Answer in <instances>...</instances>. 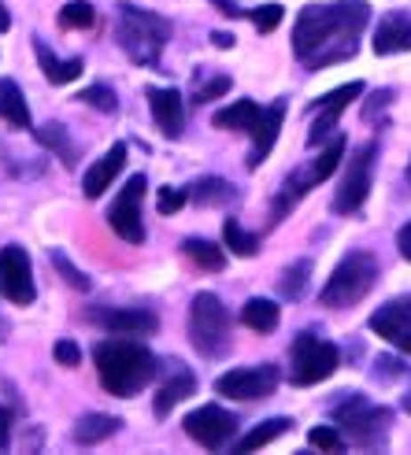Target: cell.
<instances>
[{
	"label": "cell",
	"instance_id": "6da1fadb",
	"mask_svg": "<svg viewBox=\"0 0 411 455\" xmlns=\"http://www.w3.org/2000/svg\"><path fill=\"white\" fill-rule=\"evenodd\" d=\"M371 8L363 0H337V4H311L293 22V52L308 71L345 63L359 52V34L367 30Z\"/></svg>",
	"mask_w": 411,
	"mask_h": 455
},
{
	"label": "cell",
	"instance_id": "7a4b0ae2",
	"mask_svg": "<svg viewBox=\"0 0 411 455\" xmlns=\"http://www.w3.org/2000/svg\"><path fill=\"white\" fill-rule=\"evenodd\" d=\"M93 367L101 374V385L111 396H137L156 378L159 359L141 345V340H101L93 348Z\"/></svg>",
	"mask_w": 411,
	"mask_h": 455
},
{
	"label": "cell",
	"instance_id": "3957f363",
	"mask_svg": "<svg viewBox=\"0 0 411 455\" xmlns=\"http://www.w3.org/2000/svg\"><path fill=\"white\" fill-rule=\"evenodd\" d=\"M116 41L133 63L159 67L167 41H171V22L164 15L145 12V8L130 4V0H123L116 8Z\"/></svg>",
	"mask_w": 411,
	"mask_h": 455
},
{
	"label": "cell",
	"instance_id": "277c9868",
	"mask_svg": "<svg viewBox=\"0 0 411 455\" xmlns=\"http://www.w3.org/2000/svg\"><path fill=\"white\" fill-rule=\"evenodd\" d=\"M330 419L337 422V429L345 434L352 444L359 448H378L390 437V407H378L371 403L363 393H341L334 403H330Z\"/></svg>",
	"mask_w": 411,
	"mask_h": 455
},
{
	"label": "cell",
	"instance_id": "5b68a950",
	"mask_svg": "<svg viewBox=\"0 0 411 455\" xmlns=\"http://www.w3.org/2000/svg\"><path fill=\"white\" fill-rule=\"evenodd\" d=\"M189 340L204 359H222L230 352V311L215 292H197L189 304Z\"/></svg>",
	"mask_w": 411,
	"mask_h": 455
},
{
	"label": "cell",
	"instance_id": "8992f818",
	"mask_svg": "<svg viewBox=\"0 0 411 455\" xmlns=\"http://www.w3.org/2000/svg\"><path fill=\"white\" fill-rule=\"evenodd\" d=\"M378 285V259L371 252H349L334 267L330 282L318 292V304L326 307H352Z\"/></svg>",
	"mask_w": 411,
	"mask_h": 455
},
{
	"label": "cell",
	"instance_id": "52a82bcc",
	"mask_svg": "<svg viewBox=\"0 0 411 455\" xmlns=\"http://www.w3.org/2000/svg\"><path fill=\"white\" fill-rule=\"evenodd\" d=\"M341 156H345V138H334L323 152H318L311 164H304L301 171H293L286 181H282V189H278V196H274V204H270V222H282L286 219V212H293L296 204H301L318 181H326L334 171H337V164H341Z\"/></svg>",
	"mask_w": 411,
	"mask_h": 455
},
{
	"label": "cell",
	"instance_id": "ba28073f",
	"mask_svg": "<svg viewBox=\"0 0 411 455\" xmlns=\"http://www.w3.org/2000/svg\"><path fill=\"white\" fill-rule=\"evenodd\" d=\"M337 367H341L337 345H330V340H323L311 330L293 337V348H289V381L293 385H318Z\"/></svg>",
	"mask_w": 411,
	"mask_h": 455
},
{
	"label": "cell",
	"instance_id": "9c48e42d",
	"mask_svg": "<svg viewBox=\"0 0 411 455\" xmlns=\"http://www.w3.org/2000/svg\"><path fill=\"white\" fill-rule=\"evenodd\" d=\"M375 145H359L349 156V167L341 174V186L334 193V212L337 215H356L371 196V178H375Z\"/></svg>",
	"mask_w": 411,
	"mask_h": 455
},
{
	"label": "cell",
	"instance_id": "30bf717a",
	"mask_svg": "<svg viewBox=\"0 0 411 455\" xmlns=\"http://www.w3.org/2000/svg\"><path fill=\"white\" fill-rule=\"evenodd\" d=\"M145 189H149L145 174H133L126 186L119 189V196L111 200V208H108L111 230H116L126 244H141V241H145V222H141V200H145Z\"/></svg>",
	"mask_w": 411,
	"mask_h": 455
},
{
	"label": "cell",
	"instance_id": "8fae6325",
	"mask_svg": "<svg viewBox=\"0 0 411 455\" xmlns=\"http://www.w3.org/2000/svg\"><path fill=\"white\" fill-rule=\"evenodd\" d=\"M0 297L19 304V307H30L34 297H37L34 263H30V256L22 252L19 244H4V248H0Z\"/></svg>",
	"mask_w": 411,
	"mask_h": 455
},
{
	"label": "cell",
	"instance_id": "7c38bea8",
	"mask_svg": "<svg viewBox=\"0 0 411 455\" xmlns=\"http://www.w3.org/2000/svg\"><path fill=\"white\" fill-rule=\"evenodd\" d=\"M181 426H186V434H189L200 448H208V451L230 448L234 437H238V419H234L230 411H222V407H215V403L189 411Z\"/></svg>",
	"mask_w": 411,
	"mask_h": 455
},
{
	"label": "cell",
	"instance_id": "4fadbf2b",
	"mask_svg": "<svg viewBox=\"0 0 411 455\" xmlns=\"http://www.w3.org/2000/svg\"><path fill=\"white\" fill-rule=\"evenodd\" d=\"M278 389V367H245V371H230L215 381V393L226 400H267Z\"/></svg>",
	"mask_w": 411,
	"mask_h": 455
},
{
	"label": "cell",
	"instance_id": "5bb4252c",
	"mask_svg": "<svg viewBox=\"0 0 411 455\" xmlns=\"http://www.w3.org/2000/svg\"><path fill=\"white\" fill-rule=\"evenodd\" d=\"M356 97H363V82H349V85H337L334 93H326V97H318L308 111L315 116V123H311V130H308V145H318L323 138H330L334 133V126H337V119H341V111H345Z\"/></svg>",
	"mask_w": 411,
	"mask_h": 455
},
{
	"label": "cell",
	"instance_id": "9a60e30c",
	"mask_svg": "<svg viewBox=\"0 0 411 455\" xmlns=\"http://www.w3.org/2000/svg\"><path fill=\"white\" fill-rule=\"evenodd\" d=\"M371 330L390 340L393 348H400L404 355H411V297H397L390 304H382L371 315Z\"/></svg>",
	"mask_w": 411,
	"mask_h": 455
},
{
	"label": "cell",
	"instance_id": "2e32d148",
	"mask_svg": "<svg viewBox=\"0 0 411 455\" xmlns=\"http://www.w3.org/2000/svg\"><path fill=\"white\" fill-rule=\"evenodd\" d=\"M145 97H149V108H152V119H156L159 133L178 141L181 126H186V104H181V93L178 89H164V85H149Z\"/></svg>",
	"mask_w": 411,
	"mask_h": 455
},
{
	"label": "cell",
	"instance_id": "e0dca14e",
	"mask_svg": "<svg viewBox=\"0 0 411 455\" xmlns=\"http://www.w3.org/2000/svg\"><path fill=\"white\" fill-rule=\"evenodd\" d=\"M89 318L97 326H104L108 333H156L159 330V318L141 307H93Z\"/></svg>",
	"mask_w": 411,
	"mask_h": 455
},
{
	"label": "cell",
	"instance_id": "ac0fdd59",
	"mask_svg": "<svg viewBox=\"0 0 411 455\" xmlns=\"http://www.w3.org/2000/svg\"><path fill=\"white\" fill-rule=\"evenodd\" d=\"M193 389H197L193 371L186 367V363L171 359V374H167V381H164V385H159V393H156V400H152L156 419H167L181 400H189V396H193Z\"/></svg>",
	"mask_w": 411,
	"mask_h": 455
},
{
	"label": "cell",
	"instance_id": "d6986e66",
	"mask_svg": "<svg viewBox=\"0 0 411 455\" xmlns=\"http://www.w3.org/2000/svg\"><path fill=\"white\" fill-rule=\"evenodd\" d=\"M123 167H126V145H123V141H116V145H111V148L97 159L93 167H89V171L82 174V193H85L89 200L104 196L111 181H116V178L123 174Z\"/></svg>",
	"mask_w": 411,
	"mask_h": 455
},
{
	"label": "cell",
	"instance_id": "ffe728a7",
	"mask_svg": "<svg viewBox=\"0 0 411 455\" xmlns=\"http://www.w3.org/2000/svg\"><path fill=\"white\" fill-rule=\"evenodd\" d=\"M375 56H397V52H411V12H390L378 30L371 37Z\"/></svg>",
	"mask_w": 411,
	"mask_h": 455
},
{
	"label": "cell",
	"instance_id": "44dd1931",
	"mask_svg": "<svg viewBox=\"0 0 411 455\" xmlns=\"http://www.w3.org/2000/svg\"><path fill=\"white\" fill-rule=\"evenodd\" d=\"M282 119H286V104L278 100V104H270V108H263V116H260V123L253 126V156H248V167H260L263 159L270 156V148H274V141H278V133H282Z\"/></svg>",
	"mask_w": 411,
	"mask_h": 455
},
{
	"label": "cell",
	"instance_id": "7402d4cb",
	"mask_svg": "<svg viewBox=\"0 0 411 455\" xmlns=\"http://www.w3.org/2000/svg\"><path fill=\"white\" fill-rule=\"evenodd\" d=\"M34 52H37V63H41L44 78H49L52 85H71V82H78V78H82V71H85L82 56H75V60H60V56H56V52H52L41 37H34Z\"/></svg>",
	"mask_w": 411,
	"mask_h": 455
},
{
	"label": "cell",
	"instance_id": "603a6c76",
	"mask_svg": "<svg viewBox=\"0 0 411 455\" xmlns=\"http://www.w3.org/2000/svg\"><path fill=\"white\" fill-rule=\"evenodd\" d=\"M0 119H4L8 126H15V130H34L27 97H22V89L12 78H0Z\"/></svg>",
	"mask_w": 411,
	"mask_h": 455
},
{
	"label": "cell",
	"instance_id": "cb8c5ba5",
	"mask_svg": "<svg viewBox=\"0 0 411 455\" xmlns=\"http://www.w3.org/2000/svg\"><path fill=\"white\" fill-rule=\"evenodd\" d=\"M260 116H263V108L256 104V100H234L230 108H222V111H215V126L219 130H238V133H253V126L260 123Z\"/></svg>",
	"mask_w": 411,
	"mask_h": 455
},
{
	"label": "cell",
	"instance_id": "d4e9b609",
	"mask_svg": "<svg viewBox=\"0 0 411 455\" xmlns=\"http://www.w3.org/2000/svg\"><path fill=\"white\" fill-rule=\"evenodd\" d=\"M111 434H119V419L116 415H82L78 419V426H75V444H82V448H93V444H101V441H108Z\"/></svg>",
	"mask_w": 411,
	"mask_h": 455
},
{
	"label": "cell",
	"instance_id": "484cf974",
	"mask_svg": "<svg viewBox=\"0 0 411 455\" xmlns=\"http://www.w3.org/2000/svg\"><path fill=\"white\" fill-rule=\"evenodd\" d=\"M241 323L253 333H274V330H278V323H282V311H278V304H274V300L253 297L245 304V311H241Z\"/></svg>",
	"mask_w": 411,
	"mask_h": 455
},
{
	"label": "cell",
	"instance_id": "4316f807",
	"mask_svg": "<svg viewBox=\"0 0 411 455\" xmlns=\"http://www.w3.org/2000/svg\"><path fill=\"white\" fill-rule=\"evenodd\" d=\"M181 252H186L200 270H222L226 267V252H222V244L208 241V237H186L181 241Z\"/></svg>",
	"mask_w": 411,
	"mask_h": 455
},
{
	"label": "cell",
	"instance_id": "83f0119b",
	"mask_svg": "<svg viewBox=\"0 0 411 455\" xmlns=\"http://www.w3.org/2000/svg\"><path fill=\"white\" fill-rule=\"evenodd\" d=\"M37 141H41L44 148H52V156H60V164H63L67 171H75L78 152H75L71 138H67V126H63V123H49V126H41V130H37Z\"/></svg>",
	"mask_w": 411,
	"mask_h": 455
},
{
	"label": "cell",
	"instance_id": "f1b7e54d",
	"mask_svg": "<svg viewBox=\"0 0 411 455\" xmlns=\"http://www.w3.org/2000/svg\"><path fill=\"white\" fill-rule=\"evenodd\" d=\"M289 429H293V419H267V422H260L256 429H253V434H245L238 444H234V451H256V448H263V444H270V441H278L282 434H289Z\"/></svg>",
	"mask_w": 411,
	"mask_h": 455
},
{
	"label": "cell",
	"instance_id": "f546056e",
	"mask_svg": "<svg viewBox=\"0 0 411 455\" xmlns=\"http://www.w3.org/2000/svg\"><path fill=\"white\" fill-rule=\"evenodd\" d=\"M222 241H226V248H230L234 256H241V259H248V256H256V252H260V237H256V234H248L234 215L222 222Z\"/></svg>",
	"mask_w": 411,
	"mask_h": 455
},
{
	"label": "cell",
	"instance_id": "4dcf8cb0",
	"mask_svg": "<svg viewBox=\"0 0 411 455\" xmlns=\"http://www.w3.org/2000/svg\"><path fill=\"white\" fill-rule=\"evenodd\" d=\"M189 196L200 204V208H212V204H230L238 193L230 189V181H222V178H200V181H193Z\"/></svg>",
	"mask_w": 411,
	"mask_h": 455
},
{
	"label": "cell",
	"instance_id": "1f68e13d",
	"mask_svg": "<svg viewBox=\"0 0 411 455\" xmlns=\"http://www.w3.org/2000/svg\"><path fill=\"white\" fill-rule=\"evenodd\" d=\"M311 282V259H296L293 267L282 270V278H278V292L289 300H301L304 297V289Z\"/></svg>",
	"mask_w": 411,
	"mask_h": 455
},
{
	"label": "cell",
	"instance_id": "d6a6232c",
	"mask_svg": "<svg viewBox=\"0 0 411 455\" xmlns=\"http://www.w3.org/2000/svg\"><path fill=\"white\" fill-rule=\"evenodd\" d=\"M93 19H97L93 4H85V0H71V4L60 12V27L63 30H85V27H93Z\"/></svg>",
	"mask_w": 411,
	"mask_h": 455
},
{
	"label": "cell",
	"instance_id": "836d02e7",
	"mask_svg": "<svg viewBox=\"0 0 411 455\" xmlns=\"http://www.w3.org/2000/svg\"><path fill=\"white\" fill-rule=\"evenodd\" d=\"M78 100L89 104V108H97V111H104V116H116V111H119V100H116V93H111L108 85H89V89H82Z\"/></svg>",
	"mask_w": 411,
	"mask_h": 455
},
{
	"label": "cell",
	"instance_id": "e575fe53",
	"mask_svg": "<svg viewBox=\"0 0 411 455\" xmlns=\"http://www.w3.org/2000/svg\"><path fill=\"white\" fill-rule=\"evenodd\" d=\"M308 444L318 448V451H341L345 448V434H341L337 426H315L308 434Z\"/></svg>",
	"mask_w": 411,
	"mask_h": 455
},
{
	"label": "cell",
	"instance_id": "d590c367",
	"mask_svg": "<svg viewBox=\"0 0 411 455\" xmlns=\"http://www.w3.org/2000/svg\"><path fill=\"white\" fill-rule=\"evenodd\" d=\"M248 19H253V27L260 30V34H270V30H278V22H282V4H260V8H253V12H245Z\"/></svg>",
	"mask_w": 411,
	"mask_h": 455
},
{
	"label": "cell",
	"instance_id": "8d00e7d4",
	"mask_svg": "<svg viewBox=\"0 0 411 455\" xmlns=\"http://www.w3.org/2000/svg\"><path fill=\"white\" fill-rule=\"evenodd\" d=\"M230 89H234V82L230 78H226V75H215L212 82H197V93H193V100L197 104H212V100H219V97H226V93H230Z\"/></svg>",
	"mask_w": 411,
	"mask_h": 455
},
{
	"label": "cell",
	"instance_id": "74e56055",
	"mask_svg": "<svg viewBox=\"0 0 411 455\" xmlns=\"http://www.w3.org/2000/svg\"><path fill=\"white\" fill-rule=\"evenodd\" d=\"M52 267L60 270V278H63L67 285H71V289H82V292H89V278H85L82 270H78L71 259H67L63 252H52Z\"/></svg>",
	"mask_w": 411,
	"mask_h": 455
},
{
	"label": "cell",
	"instance_id": "f35d334b",
	"mask_svg": "<svg viewBox=\"0 0 411 455\" xmlns=\"http://www.w3.org/2000/svg\"><path fill=\"white\" fill-rule=\"evenodd\" d=\"M186 200H189L186 189H171V186H164V189H159V196H156V208H159V215H178L181 208H186Z\"/></svg>",
	"mask_w": 411,
	"mask_h": 455
},
{
	"label": "cell",
	"instance_id": "ab89813d",
	"mask_svg": "<svg viewBox=\"0 0 411 455\" xmlns=\"http://www.w3.org/2000/svg\"><path fill=\"white\" fill-rule=\"evenodd\" d=\"M56 363H60V367H78L82 348L75 345V340H56Z\"/></svg>",
	"mask_w": 411,
	"mask_h": 455
},
{
	"label": "cell",
	"instance_id": "60d3db41",
	"mask_svg": "<svg viewBox=\"0 0 411 455\" xmlns=\"http://www.w3.org/2000/svg\"><path fill=\"white\" fill-rule=\"evenodd\" d=\"M404 374V363L397 355H378V367H375V378H400Z\"/></svg>",
	"mask_w": 411,
	"mask_h": 455
},
{
	"label": "cell",
	"instance_id": "b9f144b4",
	"mask_svg": "<svg viewBox=\"0 0 411 455\" xmlns=\"http://www.w3.org/2000/svg\"><path fill=\"white\" fill-rule=\"evenodd\" d=\"M375 97H378V100H371L367 108H363V119H367V123H371V119L378 116V111H382L385 104H390V100H393V89H378V93H375Z\"/></svg>",
	"mask_w": 411,
	"mask_h": 455
},
{
	"label": "cell",
	"instance_id": "7bdbcfd3",
	"mask_svg": "<svg viewBox=\"0 0 411 455\" xmlns=\"http://www.w3.org/2000/svg\"><path fill=\"white\" fill-rule=\"evenodd\" d=\"M8 444H12V411L0 403V451H4Z\"/></svg>",
	"mask_w": 411,
	"mask_h": 455
},
{
	"label": "cell",
	"instance_id": "ee69618b",
	"mask_svg": "<svg viewBox=\"0 0 411 455\" xmlns=\"http://www.w3.org/2000/svg\"><path fill=\"white\" fill-rule=\"evenodd\" d=\"M397 248H400V256L411 263V222L400 226V234H397Z\"/></svg>",
	"mask_w": 411,
	"mask_h": 455
},
{
	"label": "cell",
	"instance_id": "f6af8a7d",
	"mask_svg": "<svg viewBox=\"0 0 411 455\" xmlns=\"http://www.w3.org/2000/svg\"><path fill=\"white\" fill-rule=\"evenodd\" d=\"M212 44H215V49H234V34L215 30V34H212Z\"/></svg>",
	"mask_w": 411,
	"mask_h": 455
},
{
	"label": "cell",
	"instance_id": "bcb514c9",
	"mask_svg": "<svg viewBox=\"0 0 411 455\" xmlns=\"http://www.w3.org/2000/svg\"><path fill=\"white\" fill-rule=\"evenodd\" d=\"M212 4H215V8L222 12V15H245V12H241V8L234 4V0H212Z\"/></svg>",
	"mask_w": 411,
	"mask_h": 455
},
{
	"label": "cell",
	"instance_id": "7dc6e473",
	"mask_svg": "<svg viewBox=\"0 0 411 455\" xmlns=\"http://www.w3.org/2000/svg\"><path fill=\"white\" fill-rule=\"evenodd\" d=\"M12 27V15H8V8H4V0H0V34H4Z\"/></svg>",
	"mask_w": 411,
	"mask_h": 455
},
{
	"label": "cell",
	"instance_id": "c3c4849f",
	"mask_svg": "<svg viewBox=\"0 0 411 455\" xmlns=\"http://www.w3.org/2000/svg\"><path fill=\"white\" fill-rule=\"evenodd\" d=\"M400 407H404V411H407V415H411V389H407V393H404V396H400Z\"/></svg>",
	"mask_w": 411,
	"mask_h": 455
},
{
	"label": "cell",
	"instance_id": "681fc988",
	"mask_svg": "<svg viewBox=\"0 0 411 455\" xmlns=\"http://www.w3.org/2000/svg\"><path fill=\"white\" fill-rule=\"evenodd\" d=\"M407 181H411V164H407Z\"/></svg>",
	"mask_w": 411,
	"mask_h": 455
}]
</instances>
